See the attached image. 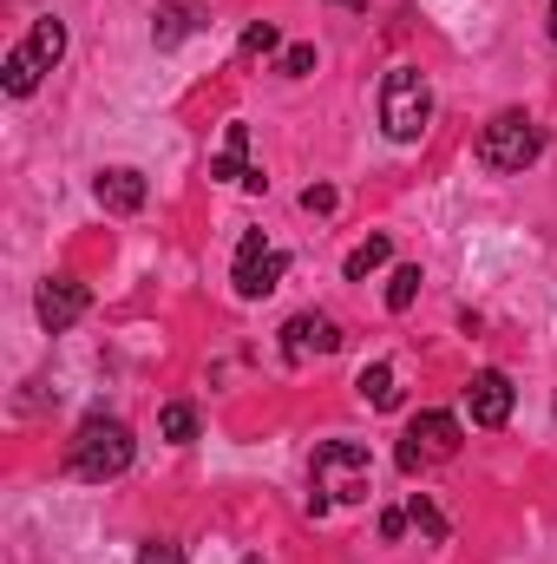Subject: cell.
I'll return each mask as SVG.
<instances>
[{"label": "cell", "instance_id": "cell-20", "mask_svg": "<svg viewBox=\"0 0 557 564\" xmlns=\"http://www.w3.org/2000/svg\"><path fill=\"white\" fill-rule=\"evenodd\" d=\"M315 73V46H282V79H308Z\"/></svg>", "mask_w": 557, "mask_h": 564}, {"label": "cell", "instance_id": "cell-4", "mask_svg": "<svg viewBox=\"0 0 557 564\" xmlns=\"http://www.w3.org/2000/svg\"><path fill=\"white\" fill-rule=\"evenodd\" d=\"M538 151H545V132H538L525 112H499V119L479 132V164H485V171H525Z\"/></svg>", "mask_w": 557, "mask_h": 564}, {"label": "cell", "instance_id": "cell-13", "mask_svg": "<svg viewBox=\"0 0 557 564\" xmlns=\"http://www.w3.org/2000/svg\"><path fill=\"white\" fill-rule=\"evenodd\" d=\"M26 53H33V59L53 73V66H59V53H66V26H59L53 13H46V20H33V33H26Z\"/></svg>", "mask_w": 557, "mask_h": 564}, {"label": "cell", "instance_id": "cell-14", "mask_svg": "<svg viewBox=\"0 0 557 564\" xmlns=\"http://www.w3.org/2000/svg\"><path fill=\"white\" fill-rule=\"evenodd\" d=\"M407 525H414L426 545H446V512L433 506V492H414V499H407Z\"/></svg>", "mask_w": 557, "mask_h": 564}, {"label": "cell", "instance_id": "cell-15", "mask_svg": "<svg viewBox=\"0 0 557 564\" xmlns=\"http://www.w3.org/2000/svg\"><path fill=\"white\" fill-rule=\"evenodd\" d=\"M40 73H46V66H40V59H33L26 46H13V53H7V73H0V79H7V93H13V99H26V93L40 86Z\"/></svg>", "mask_w": 557, "mask_h": 564}, {"label": "cell", "instance_id": "cell-8", "mask_svg": "<svg viewBox=\"0 0 557 564\" xmlns=\"http://www.w3.org/2000/svg\"><path fill=\"white\" fill-rule=\"evenodd\" d=\"M86 282H73V276H46L40 282V295H33V315H40V328L46 335H59V328H73L79 315H86Z\"/></svg>", "mask_w": 557, "mask_h": 564}, {"label": "cell", "instance_id": "cell-18", "mask_svg": "<svg viewBox=\"0 0 557 564\" xmlns=\"http://www.w3.org/2000/svg\"><path fill=\"white\" fill-rule=\"evenodd\" d=\"M157 426H164V440H177V446H184V440H197V408H184V401H171V408L157 414Z\"/></svg>", "mask_w": 557, "mask_h": 564}, {"label": "cell", "instance_id": "cell-3", "mask_svg": "<svg viewBox=\"0 0 557 564\" xmlns=\"http://www.w3.org/2000/svg\"><path fill=\"white\" fill-rule=\"evenodd\" d=\"M426 119H433V93H426L419 66H394L387 86H381V126H387V139L414 144L426 132Z\"/></svg>", "mask_w": 557, "mask_h": 564}, {"label": "cell", "instance_id": "cell-1", "mask_svg": "<svg viewBox=\"0 0 557 564\" xmlns=\"http://www.w3.org/2000/svg\"><path fill=\"white\" fill-rule=\"evenodd\" d=\"M125 466H132V426L112 421V414L79 421V433L66 440V473L86 479V486H106V479H119Z\"/></svg>", "mask_w": 557, "mask_h": 564}, {"label": "cell", "instance_id": "cell-26", "mask_svg": "<svg viewBox=\"0 0 557 564\" xmlns=\"http://www.w3.org/2000/svg\"><path fill=\"white\" fill-rule=\"evenodd\" d=\"M545 33H551V40H557V0H551V20H545Z\"/></svg>", "mask_w": 557, "mask_h": 564}, {"label": "cell", "instance_id": "cell-7", "mask_svg": "<svg viewBox=\"0 0 557 564\" xmlns=\"http://www.w3.org/2000/svg\"><path fill=\"white\" fill-rule=\"evenodd\" d=\"M335 348H341L335 315L302 308V315H288V322H282V355H288V361H315V355H335Z\"/></svg>", "mask_w": 557, "mask_h": 564}, {"label": "cell", "instance_id": "cell-11", "mask_svg": "<svg viewBox=\"0 0 557 564\" xmlns=\"http://www.w3.org/2000/svg\"><path fill=\"white\" fill-rule=\"evenodd\" d=\"M92 197H99V210H112V217H132V210H144V177L132 171V164H119V171H99Z\"/></svg>", "mask_w": 557, "mask_h": 564}, {"label": "cell", "instance_id": "cell-25", "mask_svg": "<svg viewBox=\"0 0 557 564\" xmlns=\"http://www.w3.org/2000/svg\"><path fill=\"white\" fill-rule=\"evenodd\" d=\"M328 7H354V13H368V0H328Z\"/></svg>", "mask_w": 557, "mask_h": 564}, {"label": "cell", "instance_id": "cell-6", "mask_svg": "<svg viewBox=\"0 0 557 564\" xmlns=\"http://www.w3.org/2000/svg\"><path fill=\"white\" fill-rule=\"evenodd\" d=\"M282 270H288V257H282L276 243H263V230H243V243H237V270H230L237 295H243V302L270 295V289L282 282Z\"/></svg>", "mask_w": 557, "mask_h": 564}, {"label": "cell", "instance_id": "cell-27", "mask_svg": "<svg viewBox=\"0 0 557 564\" xmlns=\"http://www.w3.org/2000/svg\"><path fill=\"white\" fill-rule=\"evenodd\" d=\"M243 564H263V558H243Z\"/></svg>", "mask_w": 557, "mask_h": 564}, {"label": "cell", "instance_id": "cell-17", "mask_svg": "<svg viewBox=\"0 0 557 564\" xmlns=\"http://www.w3.org/2000/svg\"><path fill=\"white\" fill-rule=\"evenodd\" d=\"M387 257H394V243H387V237H368V243L348 257V282H368L381 263H387Z\"/></svg>", "mask_w": 557, "mask_h": 564}, {"label": "cell", "instance_id": "cell-24", "mask_svg": "<svg viewBox=\"0 0 557 564\" xmlns=\"http://www.w3.org/2000/svg\"><path fill=\"white\" fill-rule=\"evenodd\" d=\"M407 532V512H381V539H401Z\"/></svg>", "mask_w": 557, "mask_h": 564}, {"label": "cell", "instance_id": "cell-10", "mask_svg": "<svg viewBox=\"0 0 557 564\" xmlns=\"http://www.w3.org/2000/svg\"><path fill=\"white\" fill-rule=\"evenodd\" d=\"M210 177H223V184H243V191H270V177L250 164V126H230L223 151L210 158Z\"/></svg>", "mask_w": 557, "mask_h": 564}, {"label": "cell", "instance_id": "cell-2", "mask_svg": "<svg viewBox=\"0 0 557 564\" xmlns=\"http://www.w3.org/2000/svg\"><path fill=\"white\" fill-rule=\"evenodd\" d=\"M308 473H315V492L335 499V506H361V499L374 492V459H368V446H354V440H321Z\"/></svg>", "mask_w": 557, "mask_h": 564}, {"label": "cell", "instance_id": "cell-5", "mask_svg": "<svg viewBox=\"0 0 557 564\" xmlns=\"http://www.w3.org/2000/svg\"><path fill=\"white\" fill-rule=\"evenodd\" d=\"M459 453V421L452 414H414L401 433V473H426V466H446Z\"/></svg>", "mask_w": 557, "mask_h": 564}, {"label": "cell", "instance_id": "cell-22", "mask_svg": "<svg viewBox=\"0 0 557 564\" xmlns=\"http://www.w3.org/2000/svg\"><path fill=\"white\" fill-rule=\"evenodd\" d=\"M139 564H184V545H171V539H144Z\"/></svg>", "mask_w": 557, "mask_h": 564}, {"label": "cell", "instance_id": "cell-21", "mask_svg": "<svg viewBox=\"0 0 557 564\" xmlns=\"http://www.w3.org/2000/svg\"><path fill=\"white\" fill-rule=\"evenodd\" d=\"M276 46H282V33L270 26V20H256V26L243 33V53H250V59H256V53H276Z\"/></svg>", "mask_w": 557, "mask_h": 564}, {"label": "cell", "instance_id": "cell-12", "mask_svg": "<svg viewBox=\"0 0 557 564\" xmlns=\"http://www.w3.org/2000/svg\"><path fill=\"white\" fill-rule=\"evenodd\" d=\"M190 26H197V0H171V7H157V26H151V40H157V46H177Z\"/></svg>", "mask_w": 557, "mask_h": 564}, {"label": "cell", "instance_id": "cell-16", "mask_svg": "<svg viewBox=\"0 0 557 564\" xmlns=\"http://www.w3.org/2000/svg\"><path fill=\"white\" fill-rule=\"evenodd\" d=\"M354 388H361V401H368V408H394V401H401V388H394V368H387V361L361 368V381H354Z\"/></svg>", "mask_w": 557, "mask_h": 564}, {"label": "cell", "instance_id": "cell-23", "mask_svg": "<svg viewBox=\"0 0 557 564\" xmlns=\"http://www.w3.org/2000/svg\"><path fill=\"white\" fill-rule=\"evenodd\" d=\"M302 210L328 217V210H335V191H328V184H308V191H302Z\"/></svg>", "mask_w": 557, "mask_h": 564}, {"label": "cell", "instance_id": "cell-9", "mask_svg": "<svg viewBox=\"0 0 557 564\" xmlns=\"http://www.w3.org/2000/svg\"><path fill=\"white\" fill-rule=\"evenodd\" d=\"M512 401H518V394H512V381H505L499 368H479V375L466 381V414L479 426H505L512 421Z\"/></svg>", "mask_w": 557, "mask_h": 564}, {"label": "cell", "instance_id": "cell-19", "mask_svg": "<svg viewBox=\"0 0 557 564\" xmlns=\"http://www.w3.org/2000/svg\"><path fill=\"white\" fill-rule=\"evenodd\" d=\"M414 295H419V270L407 263V270H394V276H387V308H394V315H407V308H414Z\"/></svg>", "mask_w": 557, "mask_h": 564}]
</instances>
